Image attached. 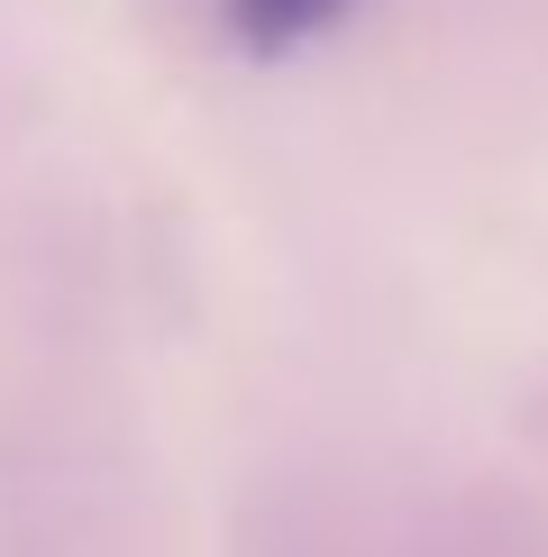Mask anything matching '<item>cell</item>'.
I'll return each mask as SVG.
<instances>
[{
  "label": "cell",
  "mask_w": 548,
  "mask_h": 557,
  "mask_svg": "<svg viewBox=\"0 0 548 557\" xmlns=\"http://www.w3.org/2000/svg\"><path fill=\"white\" fill-rule=\"evenodd\" d=\"M338 18H348V0H228V28H238L247 55H292Z\"/></svg>",
  "instance_id": "1"
}]
</instances>
